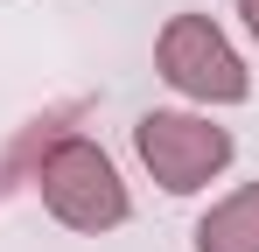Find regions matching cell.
Segmentation results:
<instances>
[{
  "instance_id": "obj_1",
  "label": "cell",
  "mask_w": 259,
  "mask_h": 252,
  "mask_svg": "<svg viewBox=\"0 0 259 252\" xmlns=\"http://www.w3.org/2000/svg\"><path fill=\"white\" fill-rule=\"evenodd\" d=\"M35 189H42V203L70 231H112V224H126V182H119V168L91 140H77V133L56 140L35 161Z\"/></svg>"
},
{
  "instance_id": "obj_2",
  "label": "cell",
  "mask_w": 259,
  "mask_h": 252,
  "mask_svg": "<svg viewBox=\"0 0 259 252\" xmlns=\"http://www.w3.org/2000/svg\"><path fill=\"white\" fill-rule=\"evenodd\" d=\"M133 147H140V161L154 168V182L175 189V196L203 189L231 161V133L210 126V119H196V112H147L133 126Z\"/></svg>"
},
{
  "instance_id": "obj_3",
  "label": "cell",
  "mask_w": 259,
  "mask_h": 252,
  "mask_svg": "<svg viewBox=\"0 0 259 252\" xmlns=\"http://www.w3.org/2000/svg\"><path fill=\"white\" fill-rule=\"evenodd\" d=\"M161 77L175 91H189V98H203V105H238L252 91L238 49L217 35L210 14H175L168 28H161Z\"/></svg>"
},
{
  "instance_id": "obj_4",
  "label": "cell",
  "mask_w": 259,
  "mask_h": 252,
  "mask_svg": "<svg viewBox=\"0 0 259 252\" xmlns=\"http://www.w3.org/2000/svg\"><path fill=\"white\" fill-rule=\"evenodd\" d=\"M196 252H259V182L224 196V203L196 224Z\"/></svg>"
},
{
  "instance_id": "obj_5",
  "label": "cell",
  "mask_w": 259,
  "mask_h": 252,
  "mask_svg": "<svg viewBox=\"0 0 259 252\" xmlns=\"http://www.w3.org/2000/svg\"><path fill=\"white\" fill-rule=\"evenodd\" d=\"M238 14H245V28L259 35V0H238Z\"/></svg>"
}]
</instances>
